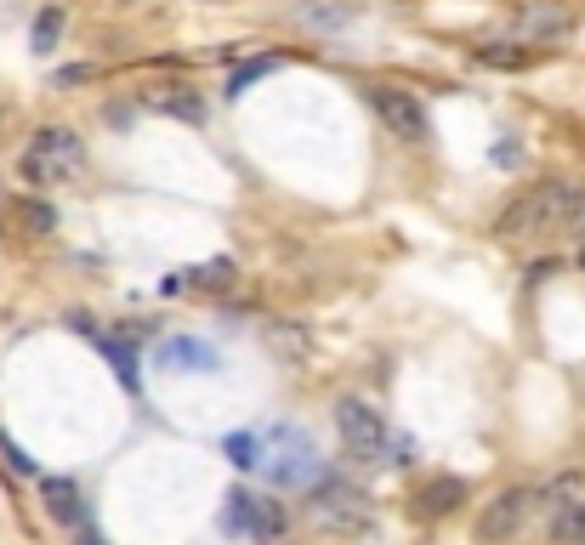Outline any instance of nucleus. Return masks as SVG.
I'll return each instance as SVG.
<instances>
[{
    "instance_id": "obj_1",
    "label": "nucleus",
    "mask_w": 585,
    "mask_h": 545,
    "mask_svg": "<svg viewBox=\"0 0 585 545\" xmlns=\"http://www.w3.org/2000/svg\"><path fill=\"white\" fill-rule=\"evenodd\" d=\"M335 426H341V437H347V450L359 461H399V466L415 461V443L404 432H386V421L364 398H341L335 404Z\"/></svg>"
},
{
    "instance_id": "obj_4",
    "label": "nucleus",
    "mask_w": 585,
    "mask_h": 545,
    "mask_svg": "<svg viewBox=\"0 0 585 545\" xmlns=\"http://www.w3.org/2000/svg\"><path fill=\"white\" fill-rule=\"evenodd\" d=\"M268 443H273V461H262L268 483H279V488H307V483H319L324 455L313 450V437H307L302 426H279Z\"/></svg>"
},
{
    "instance_id": "obj_12",
    "label": "nucleus",
    "mask_w": 585,
    "mask_h": 545,
    "mask_svg": "<svg viewBox=\"0 0 585 545\" xmlns=\"http://www.w3.org/2000/svg\"><path fill=\"white\" fill-rule=\"evenodd\" d=\"M40 494H46V512H52L63 528H85V523H91L85 506H80V494H74V483H63V477H40Z\"/></svg>"
},
{
    "instance_id": "obj_13",
    "label": "nucleus",
    "mask_w": 585,
    "mask_h": 545,
    "mask_svg": "<svg viewBox=\"0 0 585 545\" xmlns=\"http://www.w3.org/2000/svg\"><path fill=\"white\" fill-rule=\"evenodd\" d=\"M91 341L109 353V364H114V375L125 381V386H137V353H131V341H120V335H109V330H91Z\"/></svg>"
},
{
    "instance_id": "obj_6",
    "label": "nucleus",
    "mask_w": 585,
    "mask_h": 545,
    "mask_svg": "<svg viewBox=\"0 0 585 545\" xmlns=\"http://www.w3.org/2000/svg\"><path fill=\"white\" fill-rule=\"evenodd\" d=\"M222 528L239 534V539H251V545H268V539L284 534V506L262 501V494H251V488H233L228 506H222Z\"/></svg>"
},
{
    "instance_id": "obj_19",
    "label": "nucleus",
    "mask_w": 585,
    "mask_h": 545,
    "mask_svg": "<svg viewBox=\"0 0 585 545\" xmlns=\"http://www.w3.org/2000/svg\"><path fill=\"white\" fill-rule=\"evenodd\" d=\"M188 284H193V290H228V284H233V262H205V268H193Z\"/></svg>"
},
{
    "instance_id": "obj_7",
    "label": "nucleus",
    "mask_w": 585,
    "mask_h": 545,
    "mask_svg": "<svg viewBox=\"0 0 585 545\" xmlns=\"http://www.w3.org/2000/svg\"><path fill=\"white\" fill-rule=\"evenodd\" d=\"M370 103H375L381 125L393 131L399 142H426V109L415 103V91H399V85H370Z\"/></svg>"
},
{
    "instance_id": "obj_14",
    "label": "nucleus",
    "mask_w": 585,
    "mask_h": 545,
    "mask_svg": "<svg viewBox=\"0 0 585 545\" xmlns=\"http://www.w3.org/2000/svg\"><path fill=\"white\" fill-rule=\"evenodd\" d=\"M552 539L557 545H585V501H568L563 512H552Z\"/></svg>"
},
{
    "instance_id": "obj_21",
    "label": "nucleus",
    "mask_w": 585,
    "mask_h": 545,
    "mask_svg": "<svg viewBox=\"0 0 585 545\" xmlns=\"http://www.w3.org/2000/svg\"><path fill=\"white\" fill-rule=\"evenodd\" d=\"M483 63H490V69H523L528 52H517V46H490V52H483Z\"/></svg>"
},
{
    "instance_id": "obj_18",
    "label": "nucleus",
    "mask_w": 585,
    "mask_h": 545,
    "mask_svg": "<svg viewBox=\"0 0 585 545\" xmlns=\"http://www.w3.org/2000/svg\"><path fill=\"white\" fill-rule=\"evenodd\" d=\"M279 69V58H251V63H239L233 74H228V97H239V91H245V85H256L262 74H273Z\"/></svg>"
},
{
    "instance_id": "obj_17",
    "label": "nucleus",
    "mask_w": 585,
    "mask_h": 545,
    "mask_svg": "<svg viewBox=\"0 0 585 545\" xmlns=\"http://www.w3.org/2000/svg\"><path fill=\"white\" fill-rule=\"evenodd\" d=\"M58 34H63V12H58V7H46V12L34 18V34H29V46H34V52L46 58V52H52V46H58Z\"/></svg>"
},
{
    "instance_id": "obj_11",
    "label": "nucleus",
    "mask_w": 585,
    "mask_h": 545,
    "mask_svg": "<svg viewBox=\"0 0 585 545\" xmlns=\"http://www.w3.org/2000/svg\"><path fill=\"white\" fill-rule=\"evenodd\" d=\"M142 103H149L154 114L188 120V125L205 120V103H200V91H193V85H142Z\"/></svg>"
},
{
    "instance_id": "obj_8",
    "label": "nucleus",
    "mask_w": 585,
    "mask_h": 545,
    "mask_svg": "<svg viewBox=\"0 0 585 545\" xmlns=\"http://www.w3.org/2000/svg\"><path fill=\"white\" fill-rule=\"evenodd\" d=\"M534 506H541V494H534V488H506V494H495L490 512L477 517V539H483V545L512 539V534L528 523V512H534Z\"/></svg>"
},
{
    "instance_id": "obj_9",
    "label": "nucleus",
    "mask_w": 585,
    "mask_h": 545,
    "mask_svg": "<svg viewBox=\"0 0 585 545\" xmlns=\"http://www.w3.org/2000/svg\"><path fill=\"white\" fill-rule=\"evenodd\" d=\"M568 23H574V18H568V7H557V0H528V7L512 18V34H517L523 46H534V40H557Z\"/></svg>"
},
{
    "instance_id": "obj_23",
    "label": "nucleus",
    "mask_w": 585,
    "mask_h": 545,
    "mask_svg": "<svg viewBox=\"0 0 585 545\" xmlns=\"http://www.w3.org/2000/svg\"><path fill=\"white\" fill-rule=\"evenodd\" d=\"M74 539H80V545H109V539H103V534H97L91 523H85V528H74Z\"/></svg>"
},
{
    "instance_id": "obj_2",
    "label": "nucleus",
    "mask_w": 585,
    "mask_h": 545,
    "mask_svg": "<svg viewBox=\"0 0 585 545\" xmlns=\"http://www.w3.org/2000/svg\"><path fill=\"white\" fill-rule=\"evenodd\" d=\"M574 182H541L528 188L517 205H506L501 216V239H534V233H568V211H574Z\"/></svg>"
},
{
    "instance_id": "obj_15",
    "label": "nucleus",
    "mask_w": 585,
    "mask_h": 545,
    "mask_svg": "<svg viewBox=\"0 0 585 545\" xmlns=\"http://www.w3.org/2000/svg\"><path fill=\"white\" fill-rule=\"evenodd\" d=\"M222 455L233 466H245V472H262V437L256 432H233V437H222Z\"/></svg>"
},
{
    "instance_id": "obj_20",
    "label": "nucleus",
    "mask_w": 585,
    "mask_h": 545,
    "mask_svg": "<svg viewBox=\"0 0 585 545\" xmlns=\"http://www.w3.org/2000/svg\"><path fill=\"white\" fill-rule=\"evenodd\" d=\"M455 501H461V483H455V477H437V483L426 488V512H432V517H444Z\"/></svg>"
},
{
    "instance_id": "obj_24",
    "label": "nucleus",
    "mask_w": 585,
    "mask_h": 545,
    "mask_svg": "<svg viewBox=\"0 0 585 545\" xmlns=\"http://www.w3.org/2000/svg\"><path fill=\"white\" fill-rule=\"evenodd\" d=\"M0 131H7V114H0Z\"/></svg>"
},
{
    "instance_id": "obj_10",
    "label": "nucleus",
    "mask_w": 585,
    "mask_h": 545,
    "mask_svg": "<svg viewBox=\"0 0 585 545\" xmlns=\"http://www.w3.org/2000/svg\"><path fill=\"white\" fill-rule=\"evenodd\" d=\"M160 364L165 370H193V375H216L222 370V359H216V346L211 341H193V335H171L165 346H160Z\"/></svg>"
},
{
    "instance_id": "obj_3",
    "label": "nucleus",
    "mask_w": 585,
    "mask_h": 545,
    "mask_svg": "<svg viewBox=\"0 0 585 545\" xmlns=\"http://www.w3.org/2000/svg\"><path fill=\"white\" fill-rule=\"evenodd\" d=\"M85 171V142L69 125H46L34 131L29 154H23V176L29 182H74Z\"/></svg>"
},
{
    "instance_id": "obj_16",
    "label": "nucleus",
    "mask_w": 585,
    "mask_h": 545,
    "mask_svg": "<svg viewBox=\"0 0 585 545\" xmlns=\"http://www.w3.org/2000/svg\"><path fill=\"white\" fill-rule=\"evenodd\" d=\"M12 216H18L29 233H52V228H58V211L46 205V200H18V205H12Z\"/></svg>"
},
{
    "instance_id": "obj_22",
    "label": "nucleus",
    "mask_w": 585,
    "mask_h": 545,
    "mask_svg": "<svg viewBox=\"0 0 585 545\" xmlns=\"http://www.w3.org/2000/svg\"><path fill=\"white\" fill-rule=\"evenodd\" d=\"M0 461H12V472H23V477L34 472V461H29V455L18 450V443H7V437H0Z\"/></svg>"
},
{
    "instance_id": "obj_5",
    "label": "nucleus",
    "mask_w": 585,
    "mask_h": 545,
    "mask_svg": "<svg viewBox=\"0 0 585 545\" xmlns=\"http://www.w3.org/2000/svg\"><path fill=\"white\" fill-rule=\"evenodd\" d=\"M313 523L330 534H364L370 528V494L347 477H324L313 488Z\"/></svg>"
}]
</instances>
